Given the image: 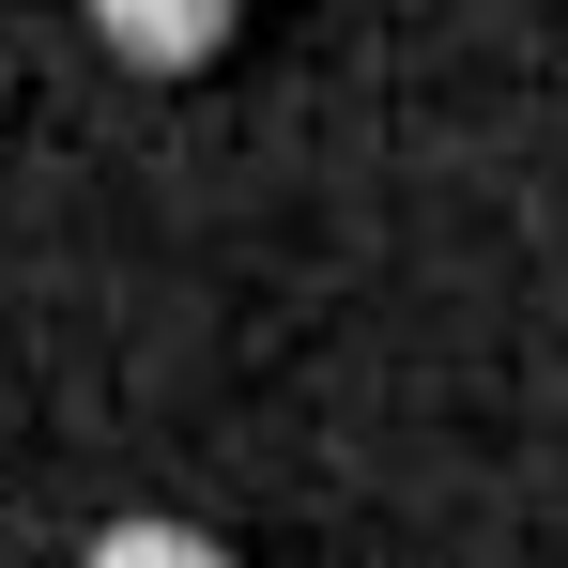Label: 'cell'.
I'll use <instances>...</instances> for the list:
<instances>
[{
  "instance_id": "obj_1",
  "label": "cell",
  "mask_w": 568,
  "mask_h": 568,
  "mask_svg": "<svg viewBox=\"0 0 568 568\" xmlns=\"http://www.w3.org/2000/svg\"><path fill=\"white\" fill-rule=\"evenodd\" d=\"M93 31L139 62V78H200V62L246 31V0H93Z\"/></svg>"
},
{
  "instance_id": "obj_2",
  "label": "cell",
  "mask_w": 568,
  "mask_h": 568,
  "mask_svg": "<svg viewBox=\"0 0 568 568\" xmlns=\"http://www.w3.org/2000/svg\"><path fill=\"white\" fill-rule=\"evenodd\" d=\"M78 568H231V538H200V523H170V507H139V523H108Z\"/></svg>"
}]
</instances>
